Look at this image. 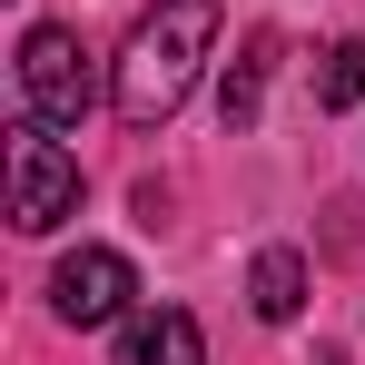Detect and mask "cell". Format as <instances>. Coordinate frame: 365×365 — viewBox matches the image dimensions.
Here are the masks:
<instances>
[{"mask_svg":"<svg viewBox=\"0 0 365 365\" xmlns=\"http://www.w3.org/2000/svg\"><path fill=\"white\" fill-rule=\"evenodd\" d=\"M356 99H365V40H336L316 69V109H356Z\"/></svg>","mask_w":365,"mask_h":365,"instance_id":"cell-8","label":"cell"},{"mask_svg":"<svg viewBox=\"0 0 365 365\" xmlns=\"http://www.w3.org/2000/svg\"><path fill=\"white\" fill-rule=\"evenodd\" d=\"M20 99H30V119H50V128H79V119H89L99 79H89V50H79V30L40 20V30L20 40Z\"/></svg>","mask_w":365,"mask_h":365,"instance_id":"cell-3","label":"cell"},{"mask_svg":"<svg viewBox=\"0 0 365 365\" xmlns=\"http://www.w3.org/2000/svg\"><path fill=\"white\" fill-rule=\"evenodd\" d=\"M128 297H138V277H128V257H119V247H79V257H60V277H50L60 326H109Z\"/></svg>","mask_w":365,"mask_h":365,"instance_id":"cell-4","label":"cell"},{"mask_svg":"<svg viewBox=\"0 0 365 365\" xmlns=\"http://www.w3.org/2000/svg\"><path fill=\"white\" fill-rule=\"evenodd\" d=\"M119 365H207V346H197V316H187V306H148V316H128Z\"/></svg>","mask_w":365,"mask_h":365,"instance_id":"cell-5","label":"cell"},{"mask_svg":"<svg viewBox=\"0 0 365 365\" xmlns=\"http://www.w3.org/2000/svg\"><path fill=\"white\" fill-rule=\"evenodd\" d=\"M267 69H277V30H257V40L237 50V69H227V89H217L227 128H257V109H267Z\"/></svg>","mask_w":365,"mask_h":365,"instance_id":"cell-7","label":"cell"},{"mask_svg":"<svg viewBox=\"0 0 365 365\" xmlns=\"http://www.w3.org/2000/svg\"><path fill=\"white\" fill-rule=\"evenodd\" d=\"M247 306H257L267 326H287V316L306 306V257H297V247H267V257L247 267Z\"/></svg>","mask_w":365,"mask_h":365,"instance_id":"cell-6","label":"cell"},{"mask_svg":"<svg viewBox=\"0 0 365 365\" xmlns=\"http://www.w3.org/2000/svg\"><path fill=\"white\" fill-rule=\"evenodd\" d=\"M217 10L227 0H148L138 10V30L119 50V79H109V99H119L128 128H168L187 109V89L207 69V40H217Z\"/></svg>","mask_w":365,"mask_h":365,"instance_id":"cell-1","label":"cell"},{"mask_svg":"<svg viewBox=\"0 0 365 365\" xmlns=\"http://www.w3.org/2000/svg\"><path fill=\"white\" fill-rule=\"evenodd\" d=\"M69 207H79V158L50 138V119H20L10 128V227L50 237Z\"/></svg>","mask_w":365,"mask_h":365,"instance_id":"cell-2","label":"cell"}]
</instances>
